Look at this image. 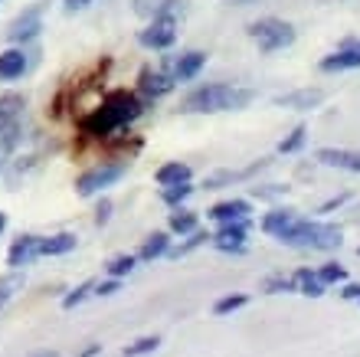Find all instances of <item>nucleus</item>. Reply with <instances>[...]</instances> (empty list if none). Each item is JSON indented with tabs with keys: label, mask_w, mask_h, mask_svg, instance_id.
Listing matches in <instances>:
<instances>
[{
	"label": "nucleus",
	"mask_w": 360,
	"mask_h": 357,
	"mask_svg": "<svg viewBox=\"0 0 360 357\" xmlns=\"http://www.w3.org/2000/svg\"><path fill=\"white\" fill-rule=\"evenodd\" d=\"M141 112H144L141 99L134 92L118 89V92L105 95V102L98 105L92 115H86V118L79 122V128L86 134H92V138H105V134H112V132H118V128H124V125H131Z\"/></svg>",
	"instance_id": "1"
},
{
	"label": "nucleus",
	"mask_w": 360,
	"mask_h": 357,
	"mask_svg": "<svg viewBox=\"0 0 360 357\" xmlns=\"http://www.w3.org/2000/svg\"><path fill=\"white\" fill-rule=\"evenodd\" d=\"M278 243L292 246V249H314V253H334L344 246V230L334 223H324V220H304L298 216L282 236Z\"/></svg>",
	"instance_id": "2"
},
{
	"label": "nucleus",
	"mask_w": 360,
	"mask_h": 357,
	"mask_svg": "<svg viewBox=\"0 0 360 357\" xmlns=\"http://www.w3.org/2000/svg\"><path fill=\"white\" fill-rule=\"evenodd\" d=\"M252 102V89L229 82H210L200 85L184 99V112H236Z\"/></svg>",
	"instance_id": "3"
},
{
	"label": "nucleus",
	"mask_w": 360,
	"mask_h": 357,
	"mask_svg": "<svg viewBox=\"0 0 360 357\" xmlns=\"http://www.w3.org/2000/svg\"><path fill=\"white\" fill-rule=\"evenodd\" d=\"M249 37L256 39L262 53H278V49L295 43V27L278 17H262L249 23Z\"/></svg>",
	"instance_id": "4"
},
{
	"label": "nucleus",
	"mask_w": 360,
	"mask_h": 357,
	"mask_svg": "<svg viewBox=\"0 0 360 357\" xmlns=\"http://www.w3.org/2000/svg\"><path fill=\"white\" fill-rule=\"evenodd\" d=\"M122 174H124V164H98V168L86 170V174H79V180H76L79 197H92V194H98L102 187L115 184Z\"/></svg>",
	"instance_id": "5"
},
{
	"label": "nucleus",
	"mask_w": 360,
	"mask_h": 357,
	"mask_svg": "<svg viewBox=\"0 0 360 357\" xmlns=\"http://www.w3.org/2000/svg\"><path fill=\"white\" fill-rule=\"evenodd\" d=\"M174 39H177V17L151 20V23L138 33V43L148 49H167V46H174Z\"/></svg>",
	"instance_id": "6"
},
{
	"label": "nucleus",
	"mask_w": 360,
	"mask_h": 357,
	"mask_svg": "<svg viewBox=\"0 0 360 357\" xmlns=\"http://www.w3.org/2000/svg\"><path fill=\"white\" fill-rule=\"evenodd\" d=\"M249 223H223L217 233L210 236V243L217 246L219 253H243L246 249Z\"/></svg>",
	"instance_id": "7"
},
{
	"label": "nucleus",
	"mask_w": 360,
	"mask_h": 357,
	"mask_svg": "<svg viewBox=\"0 0 360 357\" xmlns=\"http://www.w3.org/2000/svg\"><path fill=\"white\" fill-rule=\"evenodd\" d=\"M37 256H39V236H33V233L17 236V239H13V246L7 249L10 273H20V269H23V265H30Z\"/></svg>",
	"instance_id": "8"
},
{
	"label": "nucleus",
	"mask_w": 360,
	"mask_h": 357,
	"mask_svg": "<svg viewBox=\"0 0 360 357\" xmlns=\"http://www.w3.org/2000/svg\"><path fill=\"white\" fill-rule=\"evenodd\" d=\"M39 30H43V4H33V7L23 10V13H20V17L10 23L7 37L13 39V43H23V39L37 37Z\"/></svg>",
	"instance_id": "9"
},
{
	"label": "nucleus",
	"mask_w": 360,
	"mask_h": 357,
	"mask_svg": "<svg viewBox=\"0 0 360 357\" xmlns=\"http://www.w3.org/2000/svg\"><path fill=\"white\" fill-rule=\"evenodd\" d=\"M314 161L324 168H338V170H351L360 174V151H347V148H318Z\"/></svg>",
	"instance_id": "10"
},
{
	"label": "nucleus",
	"mask_w": 360,
	"mask_h": 357,
	"mask_svg": "<svg viewBox=\"0 0 360 357\" xmlns=\"http://www.w3.org/2000/svg\"><path fill=\"white\" fill-rule=\"evenodd\" d=\"M249 213H252V207H249V200H219V203H213V210H210V220H217L219 226L223 223H249Z\"/></svg>",
	"instance_id": "11"
},
{
	"label": "nucleus",
	"mask_w": 360,
	"mask_h": 357,
	"mask_svg": "<svg viewBox=\"0 0 360 357\" xmlns=\"http://www.w3.org/2000/svg\"><path fill=\"white\" fill-rule=\"evenodd\" d=\"M203 63H207V53H200V49H187V53H180V56L174 59L171 79L174 82H187V79H193V75L203 69Z\"/></svg>",
	"instance_id": "12"
},
{
	"label": "nucleus",
	"mask_w": 360,
	"mask_h": 357,
	"mask_svg": "<svg viewBox=\"0 0 360 357\" xmlns=\"http://www.w3.org/2000/svg\"><path fill=\"white\" fill-rule=\"evenodd\" d=\"M357 66H360V43H347V46H341L338 53L321 59L324 73H341V69H357Z\"/></svg>",
	"instance_id": "13"
},
{
	"label": "nucleus",
	"mask_w": 360,
	"mask_h": 357,
	"mask_svg": "<svg viewBox=\"0 0 360 357\" xmlns=\"http://www.w3.org/2000/svg\"><path fill=\"white\" fill-rule=\"evenodd\" d=\"M138 89H141L148 99H158V95H167L174 89L171 73H154V69H141L138 75Z\"/></svg>",
	"instance_id": "14"
},
{
	"label": "nucleus",
	"mask_w": 360,
	"mask_h": 357,
	"mask_svg": "<svg viewBox=\"0 0 360 357\" xmlns=\"http://www.w3.org/2000/svg\"><path fill=\"white\" fill-rule=\"evenodd\" d=\"M134 10L148 20H161V17H174L180 7H184V0H131Z\"/></svg>",
	"instance_id": "15"
},
{
	"label": "nucleus",
	"mask_w": 360,
	"mask_h": 357,
	"mask_svg": "<svg viewBox=\"0 0 360 357\" xmlns=\"http://www.w3.org/2000/svg\"><path fill=\"white\" fill-rule=\"evenodd\" d=\"M324 92L318 89H302V92H288V95H278L275 102L285 105V108H298V112H311L314 105H321Z\"/></svg>",
	"instance_id": "16"
},
{
	"label": "nucleus",
	"mask_w": 360,
	"mask_h": 357,
	"mask_svg": "<svg viewBox=\"0 0 360 357\" xmlns=\"http://www.w3.org/2000/svg\"><path fill=\"white\" fill-rule=\"evenodd\" d=\"M295 220H298V213H295V210L275 207V210H269V213L262 216V233H269V236H275V239H278V236H282L285 230L295 223Z\"/></svg>",
	"instance_id": "17"
},
{
	"label": "nucleus",
	"mask_w": 360,
	"mask_h": 357,
	"mask_svg": "<svg viewBox=\"0 0 360 357\" xmlns=\"http://www.w3.org/2000/svg\"><path fill=\"white\" fill-rule=\"evenodd\" d=\"M76 233H53V236H39V256H63L76 249Z\"/></svg>",
	"instance_id": "18"
},
{
	"label": "nucleus",
	"mask_w": 360,
	"mask_h": 357,
	"mask_svg": "<svg viewBox=\"0 0 360 357\" xmlns=\"http://www.w3.org/2000/svg\"><path fill=\"white\" fill-rule=\"evenodd\" d=\"M171 253V236L167 233H151L148 239L141 243V249H138V259H144V263H154V259H161V256Z\"/></svg>",
	"instance_id": "19"
},
{
	"label": "nucleus",
	"mask_w": 360,
	"mask_h": 357,
	"mask_svg": "<svg viewBox=\"0 0 360 357\" xmlns=\"http://www.w3.org/2000/svg\"><path fill=\"white\" fill-rule=\"evenodd\" d=\"M292 282H295V292L304 295V299H321L324 292H328L321 285V279H318V273H311V269H298L292 275Z\"/></svg>",
	"instance_id": "20"
},
{
	"label": "nucleus",
	"mask_w": 360,
	"mask_h": 357,
	"mask_svg": "<svg viewBox=\"0 0 360 357\" xmlns=\"http://www.w3.org/2000/svg\"><path fill=\"white\" fill-rule=\"evenodd\" d=\"M154 177H158L161 187H177V184H190V168L187 164H180V161H167V164L158 168Z\"/></svg>",
	"instance_id": "21"
},
{
	"label": "nucleus",
	"mask_w": 360,
	"mask_h": 357,
	"mask_svg": "<svg viewBox=\"0 0 360 357\" xmlns=\"http://www.w3.org/2000/svg\"><path fill=\"white\" fill-rule=\"evenodd\" d=\"M23 69H27V53L23 49H4L0 53V79H17V75H23Z\"/></svg>",
	"instance_id": "22"
},
{
	"label": "nucleus",
	"mask_w": 360,
	"mask_h": 357,
	"mask_svg": "<svg viewBox=\"0 0 360 357\" xmlns=\"http://www.w3.org/2000/svg\"><path fill=\"white\" fill-rule=\"evenodd\" d=\"M20 134H23L20 122H10V125H4V128H0V170H4L7 158L13 154V148L20 144Z\"/></svg>",
	"instance_id": "23"
},
{
	"label": "nucleus",
	"mask_w": 360,
	"mask_h": 357,
	"mask_svg": "<svg viewBox=\"0 0 360 357\" xmlns=\"http://www.w3.org/2000/svg\"><path fill=\"white\" fill-rule=\"evenodd\" d=\"M167 226H171V233H180V236L197 233V213L187 207H177L171 213V220H167Z\"/></svg>",
	"instance_id": "24"
},
{
	"label": "nucleus",
	"mask_w": 360,
	"mask_h": 357,
	"mask_svg": "<svg viewBox=\"0 0 360 357\" xmlns=\"http://www.w3.org/2000/svg\"><path fill=\"white\" fill-rule=\"evenodd\" d=\"M27 105V99L17 92H7V95H0V128L10 122H17V112Z\"/></svg>",
	"instance_id": "25"
},
{
	"label": "nucleus",
	"mask_w": 360,
	"mask_h": 357,
	"mask_svg": "<svg viewBox=\"0 0 360 357\" xmlns=\"http://www.w3.org/2000/svg\"><path fill=\"white\" fill-rule=\"evenodd\" d=\"M318 273V279H321V285L328 289V285H344L347 282V269H344L341 263H324L314 269Z\"/></svg>",
	"instance_id": "26"
},
{
	"label": "nucleus",
	"mask_w": 360,
	"mask_h": 357,
	"mask_svg": "<svg viewBox=\"0 0 360 357\" xmlns=\"http://www.w3.org/2000/svg\"><path fill=\"white\" fill-rule=\"evenodd\" d=\"M249 305V295L246 292H236V295H223V299H217V305H213V315H233V311L246 308Z\"/></svg>",
	"instance_id": "27"
},
{
	"label": "nucleus",
	"mask_w": 360,
	"mask_h": 357,
	"mask_svg": "<svg viewBox=\"0 0 360 357\" xmlns=\"http://www.w3.org/2000/svg\"><path fill=\"white\" fill-rule=\"evenodd\" d=\"M161 348V338L158 334H148V338H138L134 344L122 351V357H144V354H154V351Z\"/></svg>",
	"instance_id": "28"
},
{
	"label": "nucleus",
	"mask_w": 360,
	"mask_h": 357,
	"mask_svg": "<svg viewBox=\"0 0 360 357\" xmlns=\"http://www.w3.org/2000/svg\"><path fill=\"white\" fill-rule=\"evenodd\" d=\"M134 263H138V256H115V259H108V265H105V273L112 275V279H124V275H131Z\"/></svg>",
	"instance_id": "29"
},
{
	"label": "nucleus",
	"mask_w": 360,
	"mask_h": 357,
	"mask_svg": "<svg viewBox=\"0 0 360 357\" xmlns=\"http://www.w3.org/2000/svg\"><path fill=\"white\" fill-rule=\"evenodd\" d=\"M23 289V275L20 273H10V275H0V311H4V305H7L17 292Z\"/></svg>",
	"instance_id": "30"
},
{
	"label": "nucleus",
	"mask_w": 360,
	"mask_h": 357,
	"mask_svg": "<svg viewBox=\"0 0 360 357\" xmlns=\"http://www.w3.org/2000/svg\"><path fill=\"white\" fill-rule=\"evenodd\" d=\"M210 239V233L207 230H197V233H190L187 236V243H180V246H171V259H180V256H187V253H193V249H197V246H203Z\"/></svg>",
	"instance_id": "31"
},
{
	"label": "nucleus",
	"mask_w": 360,
	"mask_h": 357,
	"mask_svg": "<svg viewBox=\"0 0 360 357\" xmlns=\"http://www.w3.org/2000/svg\"><path fill=\"white\" fill-rule=\"evenodd\" d=\"M89 295H95V282H92V279H86L82 285H76V289L69 292L66 299H63V308H66V311H69V308H76V305H82V301H86Z\"/></svg>",
	"instance_id": "32"
},
{
	"label": "nucleus",
	"mask_w": 360,
	"mask_h": 357,
	"mask_svg": "<svg viewBox=\"0 0 360 357\" xmlns=\"http://www.w3.org/2000/svg\"><path fill=\"white\" fill-rule=\"evenodd\" d=\"M190 194H193V187H190V184H177V187H164V190H161V200L167 203V207L177 210L180 203L190 197Z\"/></svg>",
	"instance_id": "33"
},
{
	"label": "nucleus",
	"mask_w": 360,
	"mask_h": 357,
	"mask_svg": "<svg viewBox=\"0 0 360 357\" xmlns=\"http://www.w3.org/2000/svg\"><path fill=\"white\" fill-rule=\"evenodd\" d=\"M304 138H308V128H304V125H295L292 134H288V138H282L278 151H282V154H295V151L304 144Z\"/></svg>",
	"instance_id": "34"
},
{
	"label": "nucleus",
	"mask_w": 360,
	"mask_h": 357,
	"mask_svg": "<svg viewBox=\"0 0 360 357\" xmlns=\"http://www.w3.org/2000/svg\"><path fill=\"white\" fill-rule=\"evenodd\" d=\"M33 164H37V158H33V154H30V158H20L17 164H13V170H10V174H7V184H10V190L17 187V184H20V177H23V174H27V170L33 168Z\"/></svg>",
	"instance_id": "35"
},
{
	"label": "nucleus",
	"mask_w": 360,
	"mask_h": 357,
	"mask_svg": "<svg viewBox=\"0 0 360 357\" xmlns=\"http://www.w3.org/2000/svg\"><path fill=\"white\" fill-rule=\"evenodd\" d=\"M262 289H266L269 295H278V292H295V282L288 279V275H272V279H266Z\"/></svg>",
	"instance_id": "36"
},
{
	"label": "nucleus",
	"mask_w": 360,
	"mask_h": 357,
	"mask_svg": "<svg viewBox=\"0 0 360 357\" xmlns=\"http://www.w3.org/2000/svg\"><path fill=\"white\" fill-rule=\"evenodd\" d=\"M288 187H282V184H262V187H252V194L262 200H272V197H282Z\"/></svg>",
	"instance_id": "37"
},
{
	"label": "nucleus",
	"mask_w": 360,
	"mask_h": 357,
	"mask_svg": "<svg viewBox=\"0 0 360 357\" xmlns=\"http://www.w3.org/2000/svg\"><path fill=\"white\" fill-rule=\"evenodd\" d=\"M341 299L344 301H360V282H344L341 285Z\"/></svg>",
	"instance_id": "38"
},
{
	"label": "nucleus",
	"mask_w": 360,
	"mask_h": 357,
	"mask_svg": "<svg viewBox=\"0 0 360 357\" xmlns=\"http://www.w3.org/2000/svg\"><path fill=\"white\" fill-rule=\"evenodd\" d=\"M108 216H112V200H102V203L95 207V223H98V226L108 223Z\"/></svg>",
	"instance_id": "39"
},
{
	"label": "nucleus",
	"mask_w": 360,
	"mask_h": 357,
	"mask_svg": "<svg viewBox=\"0 0 360 357\" xmlns=\"http://www.w3.org/2000/svg\"><path fill=\"white\" fill-rule=\"evenodd\" d=\"M122 289L118 279H108V282H95V295H115V292Z\"/></svg>",
	"instance_id": "40"
},
{
	"label": "nucleus",
	"mask_w": 360,
	"mask_h": 357,
	"mask_svg": "<svg viewBox=\"0 0 360 357\" xmlns=\"http://www.w3.org/2000/svg\"><path fill=\"white\" fill-rule=\"evenodd\" d=\"M63 4H66L69 10H79V7H89V4H92V0H63Z\"/></svg>",
	"instance_id": "41"
},
{
	"label": "nucleus",
	"mask_w": 360,
	"mask_h": 357,
	"mask_svg": "<svg viewBox=\"0 0 360 357\" xmlns=\"http://www.w3.org/2000/svg\"><path fill=\"white\" fill-rule=\"evenodd\" d=\"M98 351H102V344H89V348L82 351V357H95V354H98Z\"/></svg>",
	"instance_id": "42"
},
{
	"label": "nucleus",
	"mask_w": 360,
	"mask_h": 357,
	"mask_svg": "<svg viewBox=\"0 0 360 357\" xmlns=\"http://www.w3.org/2000/svg\"><path fill=\"white\" fill-rule=\"evenodd\" d=\"M33 357H59L56 351H39V354H33Z\"/></svg>",
	"instance_id": "43"
},
{
	"label": "nucleus",
	"mask_w": 360,
	"mask_h": 357,
	"mask_svg": "<svg viewBox=\"0 0 360 357\" xmlns=\"http://www.w3.org/2000/svg\"><path fill=\"white\" fill-rule=\"evenodd\" d=\"M7 230V213H0V233Z\"/></svg>",
	"instance_id": "44"
},
{
	"label": "nucleus",
	"mask_w": 360,
	"mask_h": 357,
	"mask_svg": "<svg viewBox=\"0 0 360 357\" xmlns=\"http://www.w3.org/2000/svg\"><path fill=\"white\" fill-rule=\"evenodd\" d=\"M229 4H252V0H229Z\"/></svg>",
	"instance_id": "45"
},
{
	"label": "nucleus",
	"mask_w": 360,
	"mask_h": 357,
	"mask_svg": "<svg viewBox=\"0 0 360 357\" xmlns=\"http://www.w3.org/2000/svg\"><path fill=\"white\" fill-rule=\"evenodd\" d=\"M357 256H360V249H357Z\"/></svg>",
	"instance_id": "46"
},
{
	"label": "nucleus",
	"mask_w": 360,
	"mask_h": 357,
	"mask_svg": "<svg viewBox=\"0 0 360 357\" xmlns=\"http://www.w3.org/2000/svg\"><path fill=\"white\" fill-rule=\"evenodd\" d=\"M0 4H4V0H0Z\"/></svg>",
	"instance_id": "47"
}]
</instances>
